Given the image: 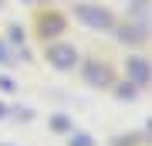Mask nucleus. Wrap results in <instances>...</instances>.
<instances>
[{
    "label": "nucleus",
    "instance_id": "obj_8",
    "mask_svg": "<svg viewBox=\"0 0 152 146\" xmlns=\"http://www.w3.org/2000/svg\"><path fill=\"white\" fill-rule=\"evenodd\" d=\"M51 129H58V133H71V119H68V116H54V119H51Z\"/></svg>",
    "mask_w": 152,
    "mask_h": 146
},
{
    "label": "nucleus",
    "instance_id": "obj_9",
    "mask_svg": "<svg viewBox=\"0 0 152 146\" xmlns=\"http://www.w3.org/2000/svg\"><path fill=\"white\" fill-rule=\"evenodd\" d=\"M14 61H17V58H14V51L7 48L4 41H0V65H14Z\"/></svg>",
    "mask_w": 152,
    "mask_h": 146
},
{
    "label": "nucleus",
    "instance_id": "obj_1",
    "mask_svg": "<svg viewBox=\"0 0 152 146\" xmlns=\"http://www.w3.org/2000/svg\"><path fill=\"white\" fill-rule=\"evenodd\" d=\"M75 17L81 24H88L91 31H108V27H115V17L105 10V7H98V4H78Z\"/></svg>",
    "mask_w": 152,
    "mask_h": 146
},
{
    "label": "nucleus",
    "instance_id": "obj_6",
    "mask_svg": "<svg viewBox=\"0 0 152 146\" xmlns=\"http://www.w3.org/2000/svg\"><path fill=\"white\" fill-rule=\"evenodd\" d=\"M68 146H91L88 133H68Z\"/></svg>",
    "mask_w": 152,
    "mask_h": 146
},
{
    "label": "nucleus",
    "instance_id": "obj_2",
    "mask_svg": "<svg viewBox=\"0 0 152 146\" xmlns=\"http://www.w3.org/2000/svg\"><path fill=\"white\" fill-rule=\"evenodd\" d=\"M125 71H129L132 85H149V82H152V65L145 58H129V61H125Z\"/></svg>",
    "mask_w": 152,
    "mask_h": 146
},
{
    "label": "nucleus",
    "instance_id": "obj_13",
    "mask_svg": "<svg viewBox=\"0 0 152 146\" xmlns=\"http://www.w3.org/2000/svg\"><path fill=\"white\" fill-rule=\"evenodd\" d=\"M27 4H31V0H27Z\"/></svg>",
    "mask_w": 152,
    "mask_h": 146
},
{
    "label": "nucleus",
    "instance_id": "obj_3",
    "mask_svg": "<svg viewBox=\"0 0 152 146\" xmlns=\"http://www.w3.org/2000/svg\"><path fill=\"white\" fill-rule=\"evenodd\" d=\"M85 78H88V85L105 88V85H112V68L105 61H88L85 65Z\"/></svg>",
    "mask_w": 152,
    "mask_h": 146
},
{
    "label": "nucleus",
    "instance_id": "obj_4",
    "mask_svg": "<svg viewBox=\"0 0 152 146\" xmlns=\"http://www.w3.org/2000/svg\"><path fill=\"white\" fill-rule=\"evenodd\" d=\"M48 61H51V65H54V68L68 71V68H75L78 54H75V48H68V44H54V48L48 51Z\"/></svg>",
    "mask_w": 152,
    "mask_h": 146
},
{
    "label": "nucleus",
    "instance_id": "obj_11",
    "mask_svg": "<svg viewBox=\"0 0 152 146\" xmlns=\"http://www.w3.org/2000/svg\"><path fill=\"white\" fill-rule=\"evenodd\" d=\"M0 88H4V92H14L17 85H14V78H7V75H4V78H0Z\"/></svg>",
    "mask_w": 152,
    "mask_h": 146
},
{
    "label": "nucleus",
    "instance_id": "obj_5",
    "mask_svg": "<svg viewBox=\"0 0 152 146\" xmlns=\"http://www.w3.org/2000/svg\"><path fill=\"white\" fill-rule=\"evenodd\" d=\"M37 27H41V38H58V34L64 31V17L54 14V10H48V14H41Z\"/></svg>",
    "mask_w": 152,
    "mask_h": 146
},
{
    "label": "nucleus",
    "instance_id": "obj_10",
    "mask_svg": "<svg viewBox=\"0 0 152 146\" xmlns=\"http://www.w3.org/2000/svg\"><path fill=\"white\" fill-rule=\"evenodd\" d=\"M10 41H14V44H24V31H20V27H17V24L10 27Z\"/></svg>",
    "mask_w": 152,
    "mask_h": 146
},
{
    "label": "nucleus",
    "instance_id": "obj_7",
    "mask_svg": "<svg viewBox=\"0 0 152 146\" xmlns=\"http://www.w3.org/2000/svg\"><path fill=\"white\" fill-rule=\"evenodd\" d=\"M118 38H129V41H142V38H145V31H142V27H122V31H118Z\"/></svg>",
    "mask_w": 152,
    "mask_h": 146
},
{
    "label": "nucleus",
    "instance_id": "obj_12",
    "mask_svg": "<svg viewBox=\"0 0 152 146\" xmlns=\"http://www.w3.org/2000/svg\"><path fill=\"white\" fill-rule=\"evenodd\" d=\"M0 119H4V105H0Z\"/></svg>",
    "mask_w": 152,
    "mask_h": 146
}]
</instances>
